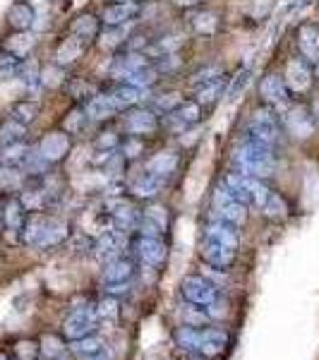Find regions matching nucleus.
Wrapping results in <instances>:
<instances>
[{
	"instance_id": "nucleus-1",
	"label": "nucleus",
	"mask_w": 319,
	"mask_h": 360,
	"mask_svg": "<svg viewBox=\"0 0 319 360\" xmlns=\"http://www.w3.org/2000/svg\"><path fill=\"white\" fill-rule=\"evenodd\" d=\"M271 152L274 149H266L262 144L245 139L242 144H237V149L233 152V164L237 173H242V176L266 178L274 173V154Z\"/></svg>"
},
{
	"instance_id": "nucleus-2",
	"label": "nucleus",
	"mask_w": 319,
	"mask_h": 360,
	"mask_svg": "<svg viewBox=\"0 0 319 360\" xmlns=\"http://www.w3.org/2000/svg\"><path fill=\"white\" fill-rule=\"evenodd\" d=\"M223 185L228 188V193L235 197L237 202H242L245 207H257L262 209L271 190L262 183V178L242 176V173H228L223 178Z\"/></svg>"
},
{
	"instance_id": "nucleus-3",
	"label": "nucleus",
	"mask_w": 319,
	"mask_h": 360,
	"mask_svg": "<svg viewBox=\"0 0 319 360\" xmlns=\"http://www.w3.org/2000/svg\"><path fill=\"white\" fill-rule=\"evenodd\" d=\"M250 142L262 144L266 149H274L281 142V123L271 108H257L247 120V137Z\"/></svg>"
},
{
	"instance_id": "nucleus-4",
	"label": "nucleus",
	"mask_w": 319,
	"mask_h": 360,
	"mask_svg": "<svg viewBox=\"0 0 319 360\" xmlns=\"http://www.w3.org/2000/svg\"><path fill=\"white\" fill-rule=\"evenodd\" d=\"M96 324H98V315L94 310V305H84L72 310L63 322V336L67 341H77L82 336L96 334Z\"/></svg>"
},
{
	"instance_id": "nucleus-5",
	"label": "nucleus",
	"mask_w": 319,
	"mask_h": 360,
	"mask_svg": "<svg viewBox=\"0 0 319 360\" xmlns=\"http://www.w3.org/2000/svg\"><path fill=\"white\" fill-rule=\"evenodd\" d=\"M214 209H216L219 221H226V224L235 226V229L247 221V207L242 205V202H237L223 183L214 190Z\"/></svg>"
},
{
	"instance_id": "nucleus-6",
	"label": "nucleus",
	"mask_w": 319,
	"mask_h": 360,
	"mask_svg": "<svg viewBox=\"0 0 319 360\" xmlns=\"http://www.w3.org/2000/svg\"><path fill=\"white\" fill-rule=\"evenodd\" d=\"M27 217L29 212L17 195H10L3 202V231L10 243H22V229L27 224Z\"/></svg>"
},
{
	"instance_id": "nucleus-7",
	"label": "nucleus",
	"mask_w": 319,
	"mask_h": 360,
	"mask_svg": "<svg viewBox=\"0 0 319 360\" xmlns=\"http://www.w3.org/2000/svg\"><path fill=\"white\" fill-rule=\"evenodd\" d=\"M181 293L188 303L207 307L219 300V288L207 276H185L181 281Z\"/></svg>"
},
{
	"instance_id": "nucleus-8",
	"label": "nucleus",
	"mask_w": 319,
	"mask_h": 360,
	"mask_svg": "<svg viewBox=\"0 0 319 360\" xmlns=\"http://www.w3.org/2000/svg\"><path fill=\"white\" fill-rule=\"evenodd\" d=\"M132 250H135L139 262L144 266H152V269H159L168 257V248H166L164 238L137 236L135 240H132Z\"/></svg>"
},
{
	"instance_id": "nucleus-9",
	"label": "nucleus",
	"mask_w": 319,
	"mask_h": 360,
	"mask_svg": "<svg viewBox=\"0 0 319 360\" xmlns=\"http://www.w3.org/2000/svg\"><path fill=\"white\" fill-rule=\"evenodd\" d=\"M202 120V106L197 101H181L173 111L166 113V118L161 120V127H168L173 132H185L190 127H195Z\"/></svg>"
},
{
	"instance_id": "nucleus-10",
	"label": "nucleus",
	"mask_w": 319,
	"mask_h": 360,
	"mask_svg": "<svg viewBox=\"0 0 319 360\" xmlns=\"http://www.w3.org/2000/svg\"><path fill=\"white\" fill-rule=\"evenodd\" d=\"M283 79H286V86L291 94H307V91L312 89V82H315L312 65L305 58H291V60L286 63Z\"/></svg>"
},
{
	"instance_id": "nucleus-11",
	"label": "nucleus",
	"mask_w": 319,
	"mask_h": 360,
	"mask_svg": "<svg viewBox=\"0 0 319 360\" xmlns=\"http://www.w3.org/2000/svg\"><path fill=\"white\" fill-rule=\"evenodd\" d=\"M125 130L132 137H149L161 130V118L154 108H130L125 118Z\"/></svg>"
},
{
	"instance_id": "nucleus-12",
	"label": "nucleus",
	"mask_w": 319,
	"mask_h": 360,
	"mask_svg": "<svg viewBox=\"0 0 319 360\" xmlns=\"http://www.w3.org/2000/svg\"><path fill=\"white\" fill-rule=\"evenodd\" d=\"M37 149H39V154H41L51 166L60 164V161L70 154V149H72V137H70L65 130L46 132Z\"/></svg>"
},
{
	"instance_id": "nucleus-13",
	"label": "nucleus",
	"mask_w": 319,
	"mask_h": 360,
	"mask_svg": "<svg viewBox=\"0 0 319 360\" xmlns=\"http://www.w3.org/2000/svg\"><path fill=\"white\" fill-rule=\"evenodd\" d=\"M171 226V214H168V207L164 205H149L142 212V219H139L137 226V236H152V238H161Z\"/></svg>"
},
{
	"instance_id": "nucleus-14",
	"label": "nucleus",
	"mask_w": 319,
	"mask_h": 360,
	"mask_svg": "<svg viewBox=\"0 0 319 360\" xmlns=\"http://www.w3.org/2000/svg\"><path fill=\"white\" fill-rule=\"evenodd\" d=\"M259 98L266 103V106H274V108H281L291 101V91L286 86V79L276 72H269L262 77L259 82Z\"/></svg>"
},
{
	"instance_id": "nucleus-15",
	"label": "nucleus",
	"mask_w": 319,
	"mask_h": 360,
	"mask_svg": "<svg viewBox=\"0 0 319 360\" xmlns=\"http://www.w3.org/2000/svg\"><path fill=\"white\" fill-rule=\"evenodd\" d=\"M283 127H286V130L291 132L293 137L307 139L310 135H315L317 120H315V115L307 111L305 106H291L286 113H283Z\"/></svg>"
},
{
	"instance_id": "nucleus-16",
	"label": "nucleus",
	"mask_w": 319,
	"mask_h": 360,
	"mask_svg": "<svg viewBox=\"0 0 319 360\" xmlns=\"http://www.w3.org/2000/svg\"><path fill=\"white\" fill-rule=\"evenodd\" d=\"M127 243H130V238H127V233H123V231H115V229L103 231L94 245V257L108 264L111 259L123 257V248Z\"/></svg>"
},
{
	"instance_id": "nucleus-17",
	"label": "nucleus",
	"mask_w": 319,
	"mask_h": 360,
	"mask_svg": "<svg viewBox=\"0 0 319 360\" xmlns=\"http://www.w3.org/2000/svg\"><path fill=\"white\" fill-rule=\"evenodd\" d=\"M230 346V334L221 327L200 329V353L209 360L221 358Z\"/></svg>"
},
{
	"instance_id": "nucleus-18",
	"label": "nucleus",
	"mask_w": 319,
	"mask_h": 360,
	"mask_svg": "<svg viewBox=\"0 0 319 360\" xmlns=\"http://www.w3.org/2000/svg\"><path fill=\"white\" fill-rule=\"evenodd\" d=\"M70 236V224L63 221L58 217H44V224H41V233H39V240L34 248L39 250H48V248H58L67 240Z\"/></svg>"
},
{
	"instance_id": "nucleus-19",
	"label": "nucleus",
	"mask_w": 319,
	"mask_h": 360,
	"mask_svg": "<svg viewBox=\"0 0 319 360\" xmlns=\"http://www.w3.org/2000/svg\"><path fill=\"white\" fill-rule=\"evenodd\" d=\"M295 44L300 49V58H305L310 65L319 60V27L315 22H303L295 32Z\"/></svg>"
},
{
	"instance_id": "nucleus-20",
	"label": "nucleus",
	"mask_w": 319,
	"mask_h": 360,
	"mask_svg": "<svg viewBox=\"0 0 319 360\" xmlns=\"http://www.w3.org/2000/svg\"><path fill=\"white\" fill-rule=\"evenodd\" d=\"M139 13H142V5L139 3H111L106 5L101 15V25L106 27H125L130 22H135Z\"/></svg>"
},
{
	"instance_id": "nucleus-21",
	"label": "nucleus",
	"mask_w": 319,
	"mask_h": 360,
	"mask_svg": "<svg viewBox=\"0 0 319 360\" xmlns=\"http://www.w3.org/2000/svg\"><path fill=\"white\" fill-rule=\"evenodd\" d=\"M235 257H237V250L233 248H226L221 243H214V240H204L202 243V259L214 266V269H230L235 264Z\"/></svg>"
},
{
	"instance_id": "nucleus-22",
	"label": "nucleus",
	"mask_w": 319,
	"mask_h": 360,
	"mask_svg": "<svg viewBox=\"0 0 319 360\" xmlns=\"http://www.w3.org/2000/svg\"><path fill=\"white\" fill-rule=\"evenodd\" d=\"M37 22V10L29 0H13L8 8V25L13 32H29Z\"/></svg>"
},
{
	"instance_id": "nucleus-23",
	"label": "nucleus",
	"mask_w": 319,
	"mask_h": 360,
	"mask_svg": "<svg viewBox=\"0 0 319 360\" xmlns=\"http://www.w3.org/2000/svg\"><path fill=\"white\" fill-rule=\"evenodd\" d=\"M111 219H113V229L123 231V233H135L139 219H142V212L135 205H127V202H115L111 205Z\"/></svg>"
},
{
	"instance_id": "nucleus-24",
	"label": "nucleus",
	"mask_w": 319,
	"mask_h": 360,
	"mask_svg": "<svg viewBox=\"0 0 319 360\" xmlns=\"http://www.w3.org/2000/svg\"><path fill=\"white\" fill-rule=\"evenodd\" d=\"M84 111H86V118L89 120H94V123H103V120H111L113 115H118L120 108L115 106L111 94H94L89 101H86Z\"/></svg>"
},
{
	"instance_id": "nucleus-25",
	"label": "nucleus",
	"mask_w": 319,
	"mask_h": 360,
	"mask_svg": "<svg viewBox=\"0 0 319 360\" xmlns=\"http://www.w3.org/2000/svg\"><path fill=\"white\" fill-rule=\"evenodd\" d=\"M86 46H89V44H84L79 37L67 34V37L63 39V41L58 44V49H56V65L67 68V65H72V63H77L79 58L84 56Z\"/></svg>"
},
{
	"instance_id": "nucleus-26",
	"label": "nucleus",
	"mask_w": 319,
	"mask_h": 360,
	"mask_svg": "<svg viewBox=\"0 0 319 360\" xmlns=\"http://www.w3.org/2000/svg\"><path fill=\"white\" fill-rule=\"evenodd\" d=\"M152 65V63L147 60V53H139V51H127V53H120L113 58L111 63V72L115 75V77L125 79L127 75L137 72V70Z\"/></svg>"
},
{
	"instance_id": "nucleus-27",
	"label": "nucleus",
	"mask_w": 319,
	"mask_h": 360,
	"mask_svg": "<svg viewBox=\"0 0 319 360\" xmlns=\"http://www.w3.org/2000/svg\"><path fill=\"white\" fill-rule=\"evenodd\" d=\"M166 180L154 176V173L144 171L142 176H137L135 180H132L130 185V193L137 197V200H154L156 195L161 193V188H164Z\"/></svg>"
},
{
	"instance_id": "nucleus-28",
	"label": "nucleus",
	"mask_w": 319,
	"mask_h": 360,
	"mask_svg": "<svg viewBox=\"0 0 319 360\" xmlns=\"http://www.w3.org/2000/svg\"><path fill=\"white\" fill-rule=\"evenodd\" d=\"M135 276V262L127 257L111 259L103 269V283H127Z\"/></svg>"
},
{
	"instance_id": "nucleus-29",
	"label": "nucleus",
	"mask_w": 319,
	"mask_h": 360,
	"mask_svg": "<svg viewBox=\"0 0 319 360\" xmlns=\"http://www.w3.org/2000/svg\"><path fill=\"white\" fill-rule=\"evenodd\" d=\"M207 240H214V243H221L226 248H233L237 250L240 245V236H237V229L226 221H211L207 226Z\"/></svg>"
},
{
	"instance_id": "nucleus-30",
	"label": "nucleus",
	"mask_w": 319,
	"mask_h": 360,
	"mask_svg": "<svg viewBox=\"0 0 319 360\" xmlns=\"http://www.w3.org/2000/svg\"><path fill=\"white\" fill-rule=\"evenodd\" d=\"M178 164H181V156L176 152H159L147 161V168H144V171H149V173H154V176L166 180L168 176H173V173L178 171Z\"/></svg>"
},
{
	"instance_id": "nucleus-31",
	"label": "nucleus",
	"mask_w": 319,
	"mask_h": 360,
	"mask_svg": "<svg viewBox=\"0 0 319 360\" xmlns=\"http://www.w3.org/2000/svg\"><path fill=\"white\" fill-rule=\"evenodd\" d=\"M70 34L79 37L84 44H91L98 34H101V20H98L96 15H91V13L79 15L77 20L72 22V27H70Z\"/></svg>"
},
{
	"instance_id": "nucleus-32",
	"label": "nucleus",
	"mask_w": 319,
	"mask_h": 360,
	"mask_svg": "<svg viewBox=\"0 0 319 360\" xmlns=\"http://www.w3.org/2000/svg\"><path fill=\"white\" fill-rule=\"evenodd\" d=\"M226 75H219V77H214V79H209V82L204 84H200L197 86V98L195 101L200 103L202 108L204 106H211V103H216L219 98L223 96V91H226Z\"/></svg>"
},
{
	"instance_id": "nucleus-33",
	"label": "nucleus",
	"mask_w": 319,
	"mask_h": 360,
	"mask_svg": "<svg viewBox=\"0 0 319 360\" xmlns=\"http://www.w3.org/2000/svg\"><path fill=\"white\" fill-rule=\"evenodd\" d=\"M34 44H37V39H34L29 32H15L13 37L5 39L3 51L13 53L15 58H20V60H27L29 53L34 51Z\"/></svg>"
},
{
	"instance_id": "nucleus-34",
	"label": "nucleus",
	"mask_w": 319,
	"mask_h": 360,
	"mask_svg": "<svg viewBox=\"0 0 319 360\" xmlns=\"http://www.w3.org/2000/svg\"><path fill=\"white\" fill-rule=\"evenodd\" d=\"M25 183H27V176L20 166H8V164L0 166V190H3V193H8V195L20 193V190L25 188Z\"/></svg>"
},
{
	"instance_id": "nucleus-35",
	"label": "nucleus",
	"mask_w": 319,
	"mask_h": 360,
	"mask_svg": "<svg viewBox=\"0 0 319 360\" xmlns=\"http://www.w3.org/2000/svg\"><path fill=\"white\" fill-rule=\"evenodd\" d=\"M39 111H41V106H39V101H34V98H20V101L13 103V108H10V118L17 120V123L22 125H32L34 120L39 118Z\"/></svg>"
},
{
	"instance_id": "nucleus-36",
	"label": "nucleus",
	"mask_w": 319,
	"mask_h": 360,
	"mask_svg": "<svg viewBox=\"0 0 319 360\" xmlns=\"http://www.w3.org/2000/svg\"><path fill=\"white\" fill-rule=\"evenodd\" d=\"M108 94H111V98L115 101V106H118L120 111H127V108H135L139 103V98H142V89H137V86H132L127 82H120L118 86H113Z\"/></svg>"
},
{
	"instance_id": "nucleus-37",
	"label": "nucleus",
	"mask_w": 319,
	"mask_h": 360,
	"mask_svg": "<svg viewBox=\"0 0 319 360\" xmlns=\"http://www.w3.org/2000/svg\"><path fill=\"white\" fill-rule=\"evenodd\" d=\"M27 142V125L17 123L8 115V118L0 123V147H8V144Z\"/></svg>"
},
{
	"instance_id": "nucleus-38",
	"label": "nucleus",
	"mask_w": 319,
	"mask_h": 360,
	"mask_svg": "<svg viewBox=\"0 0 319 360\" xmlns=\"http://www.w3.org/2000/svg\"><path fill=\"white\" fill-rule=\"evenodd\" d=\"M173 341H176V346L188 353V356L190 353H200V329L183 324V327H178L176 332H173Z\"/></svg>"
},
{
	"instance_id": "nucleus-39",
	"label": "nucleus",
	"mask_w": 319,
	"mask_h": 360,
	"mask_svg": "<svg viewBox=\"0 0 319 360\" xmlns=\"http://www.w3.org/2000/svg\"><path fill=\"white\" fill-rule=\"evenodd\" d=\"M288 202L283 200L278 193H269V197H266V202L262 205V214L266 219H274V221H281V219L288 217Z\"/></svg>"
},
{
	"instance_id": "nucleus-40",
	"label": "nucleus",
	"mask_w": 319,
	"mask_h": 360,
	"mask_svg": "<svg viewBox=\"0 0 319 360\" xmlns=\"http://www.w3.org/2000/svg\"><path fill=\"white\" fill-rule=\"evenodd\" d=\"M20 79L25 84L27 91H37L39 84H41V70H39L37 60H22V70H20Z\"/></svg>"
},
{
	"instance_id": "nucleus-41",
	"label": "nucleus",
	"mask_w": 319,
	"mask_h": 360,
	"mask_svg": "<svg viewBox=\"0 0 319 360\" xmlns=\"http://www.w3.org/2000/svg\"><path fill=\"white\" fill-rule=\"evenodd\" d=\"M29 149L32 147H29L27 142H17V144H8V147H0V164L22 166V161H25Z\"/></svg>"
},
{
	"instance_id": "nucleus-42",
	"label": "nucleus",
	"mask_w": 319,
	"mask_h": 360,
	"mask_svg": "<svg viewBox=\"0 0 319 360\" xmlns=\"http://www.w3.org/2000/svg\"><path fill=\"white\" fill-rule=\"evenodd\" d=\"M20 70H22L20 58H15L8 51L0 53V82H13V79L20 77Z\"/></svg>"
},
{
	"instance_id": "nucleus-43",
	"label": "nucleus",
	"mask_w": 319,
	"mask_h": 360,
	"mask_svg": "<svg viewBox=\"0 0 319 360\" xmlns=\"http://www.w3.org/2000/svg\"><path fill=\"white\" fill-rule=\"evenodd\" d=\"M98 319H108V322H118L120 317V300L115 295H106L94 305Z\"/></svg>"
},
{
	"instance_id": "nucleus-44",
	"label": "nucleus",
	"mask_w": 319,
	"mask_h": 360,
	"mask_svg": "<svg viewBox=\"0 0 319 360\" xmlns=\"http://www.w3.org/2000/svg\"><path fill=\"white\" fill-rule=\"evenodd\" d=\"M101 348H103V341L98 339L96 334L82 336V339H77V341H70V351L79 353V356H91V353H98Z\"/></svg>"
},
{
	"instance_id": "nucleus-45",
	"label": "nucleus",
	"mask_w": 319,
	"mask_h": 360,
	"mask_svg": "<svg viewBox=\"0 0 319 360\" xmlns=\"http://www.w3.org/2000/svg\"><path fill=\"white\" fill-rule=\"evenodd\" d=\"M181 315H183V324H188V327H195V329H202V327H204V324L209 322V317H207L204 307L193 305V303L183 305Z\"/></svg>"
},
{
	"instance_id": "nucleus-46",
	"label": "nucleus",
	"mask_w": 319,
	"mask_h": 360,
	"mask_svg": "<svg viewBox=\"0 0 319 360\" xmlns=\"http://www.w3.org/2000/svg\"><path fill=\"white\" fill-rule=\"evenodd\" d=\"M39 348H41V356L46 360H56L60 353H65V341L56 334H46L41 341H39Z\"/></svg>"
},
{
	"instance_id": "nucleus-47",
	"label": "nucleus",
	"mask_w": 319,
	"mask_h": 360,
	"mask_svg": "<svg viewBox=\"0 0 319 360\" xmlns=\"http://www.w3.org/2000/svg\"><path fill=\"white\" fill-rule=\"evenodd\" d=\"M193 27H195L197 34H216L219 32V20L214 13L202 10V13L193 15Z\"/></svg>"
},
{
	"instance_id": "nucleus-48",
	"label": "nucleus",
	"mask_w": 319,
	"mask_h": 360,
	"mask_svg": "<svg viewBox=\"0 0 319 360\" xmlns=\"http://www.w3.org/2000/svg\"><path fill=\"white\" fill-rule=\"evenodd\" d=\"M13 351H15V358L17 360H37L39 356H41L39 341H34V339H20V341H15Z\"/></svg>"
},
{
	"instance_id": "nucleus-49",
	"label": "nucleus",
	"mask_w": 319,
	"mask_h": 360,
	"mask_svg": "<svg viewBox=\"0 0 319 360\" xmlns=\"http://www.w3.org/2000/svg\"><path fill=\"white\" fill-rule=\"evenodd\" d=\"M86 111L84 108H72V111L67 113V118H65V132L70 137L72 135H79V132H82V127H84V123H86Z\"/></svg>"
},
{
	"instance_id": "nucleus-50",
	"label": "nucleus",
	"mask_w": 319,
	"mask_h": 360,
	"mask_svg": "<svg viewBox=\"0 0 319 360\" xmlns=\"http://www.w3.org/2000/svg\"><path fill=\"white\" fill-rule=\"evenodd\" d=\"M65 86H67V91H70V96H74V98H86L89 101L91 96V89H89V84L84 82V79H65Z\"/></svg>"
},
{
	"instance_id": "nucleus-51",
	"label": "nucleus",
	"mask_w": 319,
	"mask_h": 360,
	"mask_svg": "<svg viewBox=\"0 0 319 360\" xmlns=\"http://www.w3.org/2000/svg\"><path fill=\"white\" fill-rule=\"evenodd\" d=\"M219 75H223V70L219 65H207V68L197 70V72L193 75V86L197 89L200 84H204V82H209V79H214V77H219Z\"/></svg>"
},
{
	"instance_id": "nucleus-52",
	"label": "nucleus",
	"mask_w": 319,
	"mask_h": 360,
	"mask_svg": "<svg viewBox=\"0 0 319 360\" xmlns=\"http://www.w3.org/2000/svg\"><path fill=\"white\" fill-rule=\"evenodd\" d=\"M181 101H183L181 94H176V91H171V94H161L159 98H156L154 106L159 108V111H164V115H166L168 111H173V108H176Z\"/></svg>"
},
{
	"instance_id": "nucleus-53",
	"label": "nucleus",
	"mask_w": 319,
	"mask_h": 360,
	"mask_svg": "<svg viewBox=\"0 0 319 360\" xmlns=\"http://www.w3.org/2000/svg\"><path fill=\"white\" fill-rule=\"evenodd\" d=\"M250 75H252L250 70H242V72L233 79V84H230V89H228V98H230V101H235V98L240 96V91L245 89L247 82H250Z\"/></svg>"
},
{
	"instance_id": "nucleus-54",
	"label": "nucleus",
	"mask_w": 319,
	"mask_h": 360,
	"mask_svg": "<svg viewBox=\"0 0 319 360\" xmlns=\"http://www.w3.org/2000/svg\"><path fill=\"white\" fill-rule=\"evenodd\" d=\"M60 75H63V68H60V65L44 70V72H41V84H46V86L65 84V79H67V77H60Z\"/></svg>"
},
{
	"instance_id": "nucleus-55",
	"label": "nucleus",
	"mask_w": 319,
	"mask_h": 360,
	"mask_svg": "<svg viewBox=\"0 0 319 360\" xmlns=\"http://www.w3.org/2000/svg\"><path fill=\"white\" fill-rule=\"evenodd\" d=\"M142 137H132V135H127V142L123 144V156H125V161L127 159H135V156H139V152H142V142H139Z\"/></svg>"
},
{
	"instance_id": "nucleus-56",
	"label": "nucleus",
	"mask_w": 319,
	"mask_h": 360,
	"mask_svg": "<svg viewBox=\"0 0 319 360\" xmlns=\"http://www.w3.org/2000/svg\"><path fill=\"white\" fill-rule=\"evenodd\" d=\"M106 293L108 295H125V293H130V281L127 283H106Z\"/></svg>"
},
{
	"instance_id": "nucleus-57",
	"label": "nucleus",
	"mask_w": 319,
	"mask_h": 360,
	"mask_svg": "<svg viewBox=\"0 0 319 360\" xmlns=\"http://www.w3.org/2000/svg\"><path fill=\"white\" fill-rule=\"evenodd\" d=\"M84 360H111V356H108L106 351H98V353H91V356H84Z\"/></svg>"
},
{
	"instance_id": "nucleus-58",
	"label": "nucleus",
	"mask_w": 319,
	"mask_h": 360,
	"mask_svg": "<svg viewBox=\"0 0 319 360\" xmlns=\"http://www.w3.org/2000/svg\"><path fill=\"white\" fill-rule=\"evenodd\" d=\"M185 360H209V358H204L202 353H190V356H185Z\"/></svg>"
},
{
	"instance_id": "nucleus-59",
	"label": "nucleus",
	"mask_w": 319,
	"mask_h": 360,
	"mask_svg": "<svg viewBox=\"0 0 319 360\" xmlns=\"http://www.w3.org/2000/svg\"><path fill=\"white\" fill-rule=\"evenodd\" d=\"M178 5H185V8H190V5H197L200 0H176Z\"/></svg>"
},
{
	"instance_id": "nucleus-60",
	"label": "nucleus",
	"mask_w": 319,
	"mask_h": 360,
	"mask_svg": "<svg viewBox=\"0 0 319 360\" xmlns=\"http://www.w3.org/2000/svg\"><path fill=\"white\" fill-rule=\"evenodd\" d=\"M56 360H74V358L70 356V353H60V356H58Z\"/></svg>"
},
{
	"instance_id": "nucleus-61",
	"label": "nucleus",
	"mask_w": 319,
	"mask_h": 360,
	"mask_svg": "<svg viewBox=\"0 0 319 360\" xmlns=\"http://www.w3.org/2000/svg\"><path fill=\"white\" fill-rule=\"evenodd\" d=\"M0 229H3V200H0Z\"/></svg>"
},
{
	"instance_id": "nucleus-62",
	"label": "nucleus",
	"mask_w": 319,
	"mask_h": 360,
	"mask_svg": "<svg viewBox=\"0 0 319 360\" xmlns=\"http://www.w3.org/2000/svg\"><path fill=\"white\" fill-rule=\"evenodd\" d=\"M115 3H139V0H115Z\"/></svg>"
},
{
	"instance_id": "nucleus-63",
	"label": "nucleus",
	"mask_w": 319,
	"mask_h": 360,
	"mask_svg": "<svg viewBox=\"0 0 319 360\" xmlns=\"http://www.w3.org/2000/svg\"><path fill=\"white\" fill-rule=\"evenodd\" d=\"M0 360H10V358H8V353H3V351H0Z\"/></svg>"
}]
</instances>
